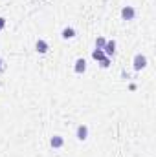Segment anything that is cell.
Returning <instances> with one entry per match:
<instances>
[{
    "label": "cell",
    "mask_w": 156,
    "mask_h": 157,
    "mask_svg": "<svg viewBox=\"0 0 156 157\" xmlns=\"http://www.w3.org/2000/svg\"><path fill=\"white\" fill-rule=\"evenodd\" d=\"M4 28H6V18H4V17H0V31H2Z\"/></svg>",
    "instance_id": "cell-12"
},
{
    "label": "cell",
    "mask_w": 156,
    "mask_h": 157,
    "mask_svg": "<svg viewBox=\"0 0 156 157\" xmlns=\"http://www.w3.org/2000/svg\"><path fill=\"white\" fill-rule=\"evenodd\" d=\"M103 53H105V57H114V53H116V40H107L105 42V46H103Z\"/></svg>",
    "instance_id": "cell-3"
},
{
    "label": "cell",
    "mask_w": 156,
    "mask_h": 157,
    "mask_svg": "<svg viewBox=\"0 0 156 157\" xmlns=\"http://www.w3.org/2000/svg\"><path fill=\"white\" fill-rule=\"evenodd\" d=\"M92 59H94V60H97V62H99L101 59H105L103 49H94V51H92Z\"/></svg>",
    "instance_id": "cell-9"
},
{
    "label": "cell",
    "mask_w": 156,
    "mask_h": 157,
    "mask_svg": "<svg viewBox=\"0 0 156 157\" xmlns=\"http://www.w3.org/2000/svg\"><path fill=\"white\" fill-rule=\"evenodd\" d=\"M76 135H77V141H86L88 139V126L86 124H79L77 130H76Z\"/></svg>",
    "instance_id": "cell-4"
},
{
    "label": "cell",
    "mask_w": 156,
    "mask_h": 157,
    "mask_svg": "<svg viewBox=\"0 0 156 157\" xmlns=\"http://www.w3.org/2000/svg\"><path fill=\"white\" fill-rule=\"evenodd\" d=\"M63 144H64V137H61V135H53V137L50 139V146H51L53 150L63 148Z\"/></svg>",
    "instance_id": "cell-6"
},
{
    "label": "cell",
    "mask_w": 156,
    "mask_h": 157,
    "mask_svg": "<svg viewBox=\"0 0 156 157\" xmlns=\"http://www.w3.org/2000/svg\"><path fill=\"white\" fill-rule=\"evenodd\" d=\"M2 70H4V60L0 59V71H2Z\"/></svg>",
    "instance_id": "cell-13"
},
{
    "label": "cell",
    "mask_w": 156,
    "mask_h": 157,
    "mask_svg": "<svg viewBox=\"0 0 156 157\" xmlns=\"http://www.w3.org/2000/svg\"><path fill=\"white\" fill-rule=\"evenodd\" d=\"M110 60H112V59H110V57H105V59H101V60H99V66H101V68H105V70H107V68H109V66H110Z\"/></svg>",
    "instance_id": "cell-10"
},
{
    "label": "cell",
    "mask_w": 156,
    "mask_h": 157,
    "mask_svg": "<svg viewBox=\"0 0 156 157\" xmlns=\"http://www.w3.org/2000/svg\"><path fill=\"white\" fill-rule=\"evenodd\" d=\"M74 71H76L77 75H83V73L86 71V60H84L83 57H79L77 60H76V64H74Z\"/></svg>",
    "instance_id": "cell-5"
},
{
    "label": "cell",
    "mask_w": 156,
    "mask_h": 157,
    "mask_svg": "<svg viewBox=\"0 0 156 157\" xmlns=\"http://www.w3.org/2000/svg\"><path fill=\"white\" fill-rule=\"evenodd\" d=\"M136 17V9L132 6H123L121 7V18L123 20H134Z\"/></svg>",
    "instance_id": "cell-2"
},
{
    "label": "cell",
    "mask_w": 156,
    "mask_h": 157,
    "mask_svg": "<svg viewBox=\"0 0 156 157\" xmlns=\"http://www.w3.org/2000/svg\"><path fill=\"white\" fill-rule=\"evenodd\" d=\"M61 37H63L64 40L74 39V37H76V29H74V28H70V26H66V28L61 31Z\"/></svg>",
    "instance_id": "cell-8"
},
{
    "label": "cell",
    "mask_w": 156,
    "mask_h": 157,
    "mask_svg": "<svg viewBox=\"0 0 156 157\" xmlns=\"http://www.w3.org/2000/svg\"><path fill=\"white\" fill-rule=\"evenodd\" d=\"M35 49H37V53L40 55H44V53H48V49H50V46H48V42L44 39H39L35 42Z\"/></svg>",
    "instance_id": "cell-7"
},
{
    "label": "cell",
    "mask_w": 156,
    "mask_h": 157,
    "mask_svg": "<svg viewBox=\"0 0 156 157\" xmlns=\"http://www.w3.org/2000/svg\"><path fill=\"white\" fill-rule=\"evenodd\" d=\"M132 66H134L136 71L145 70V68H147V57L142 55V53H136V55H134V60H132Z\"/></svg>",
    "instance_id": "cell-1"
},
{
    "label": "cell",
    "mask_w": 156,
    "mask_h": 157,
    "mask_svg": "<svg viewBox=\"0 0 156 157\" xmlns=\"http://www.w3.org/2000/svg\"><path fill=\"white\" fill-rule=\"evenodd\" d=\"M105 42H107V39H103V37H97V39H96V49H103Z\"/></svg>",
    "instance_id": "cell-11"
}]
</instances>
